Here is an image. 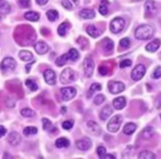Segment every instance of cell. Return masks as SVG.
<instances>
[{"mask_svg": "<svg viewBox=\"0 0 161 159\" xmlns=\"http://www.w3.org/2000/svg\"><path fill=\"white\" fill-rule=\"evenodd\" d=\"M154 28L148 24H144L138 27L135 31V37L137 38L138 40H148L154 35Z\"/></svg>", "mask_w": 161, "mask_h": 159, "instance_id": "obj_1", "label": "cell"}, {"mask_svg": "<svg viewBox=\"0 0 161 159\" xmlns=\"http://www.w3.org/2000/svg\"><path fill=\"white\" fill-rule=\"evenodd\" d=\"M76 73L72 69H65L61 74V83L62 84H69L71 82H74L76 80Z\"/></svg>", "mask_w": 161, "mask_h": 159, "instance_id": "obj_2", "label": "cell"}, {"mask_svg": "<svg viewBox=\"0 0 161 159\" xmlns=\"http://www.w3.org/2000/svg\"><path fill=\"white\" fill-rule=\"evenodd\" d=\"M123 122V116L121 115H115L113 118L110 119L109 123L107 124V128L110 133H116L120 127V124Z\"/></svg>", "mask_w": 161, "mask_h": 159, "instance_id": "obj_3", "label": "cell"}, {"mask_svg": "<svg viewBox=\"0 0 161 159\" xmlns=\"http://www.w3.org/2000/svg\"><path fill=\"white\" fill-rule=\"evenodd\" d=\"M125 27V20L123 18H115L112 22H110V31L113 33H119L121 32Z\"/></svg>", "mask_w": 161, "mask_h": 159, "instance_id": "obj_4", "label": "cell"}, {"mask_svg": "<svg viewBox=\"0 0 161 159\" xmlns=\"http://www.w3.org/2000/svg\"><path fill=\"white\" fill-rule=\"evenodd\" d=\"M146 74V68L142 64H138L135 66V69L131 71V78L135 81H139L144 78V75Z\"/></svg>", "mask_w": 161, "mask_h": 159, "instance_id": "obj_5", "label": "cell"}, {"mask_svg": "<svg viewBox=\"0 0 161 159\" xmlns=\"http://www.w3.org/2000/svg\"><path fill=\"white\" fill-rule=\"evenodd\" d=\"M108 90L112 94H118L120 92H123L125 90V85L121 82H116V81H110L108 83Z\"/></svg>", "mask_w": 161, "mask_h": 159, "instance_id": "obj_6", "label": "cell"}, {"mask_svg": "<svg viewBox=\"0 0 161 159\" xmlns=\"http://www.w3.org/2000/svg\"><path fill=\"white\" fill-rule=\"evenodd\" d=\"M16 65H17V63L12 58H4L0 64V69L2 71H12V70H14Z\"/></svg>", "mask_w": 161, "mask_h": 159, "instance_id": "obj_7", "label": "cell"}, {"mask_svg": "<svg viewBox=\"0 0 161 159\" xmlns=\"http://www.w3.org/2000/svg\"><path fill=\"white\" fill-rule=\"evenodd\" d=\"M145 11H146V17L147 18L154 17L158 11L157 6H156V4H154V1H152V0H148V1H146V5H145Z\"/></svg>", "mask_w": 161, "mask_h": 159, "instance_id": "obj_8", "label": "cell"}, {"mask_svg": "<svg viewBox=\"0 0 161 159\" xmlns=\"http://www.w3.org/2000/svg\"><path fill=\"white\" fill-rule=\"evenodd\" d=\"M94 68H95V63L91 58H86L84 61V73H85L86 78H91L94 72Z\"/></svg>", "mask_w": 161, "mask_h": 159, "instance_id": "obj_9", "label": "cell"}, {"mask_svg": "<svg viewBox=\"0 0 161 159\" xmlns=\"http://www.w3.org/2000/svg\"><path fill=\"white\" fill-rule=\"evenodd\" d=\"M61 95H62V97H63L64 101H70V99H72V98L76 95L75 87L70 86V87L61 88Z\"/></svg>", "mask_w": 161, "mask_h": 159, "instance_id": "obj_10", "label": "cell"}, {"mask_svg": "<svg viewBox=\"0 0 161 159\" xmlns=\"http://www.w3.org/2000/svg\"><path fill=\"white\" fill-rule=\"evenodd\" d=\"M43 76H44L45 82L48 83L49 85H54L56 83V75H55V72L53 70H45L44 73H43Z\"/></svg>", "mask_w": 161, "mask_h": 159, "instance_id": "obj_11", "label": "cell"}, {"mask_svg": "<svg viewBox=\"0 0 161 159\" xmlns=\"http://www.w3.org/2000/svg\"><path fill=\"white\" fill-rule=\"evenodd\" d=\"M76 147L79 149V150H83L85 151L87 149H89L92 147V142L89 138H83L81 140H77L76 142Z\"/></svg>", "mask_w": 161, "mask_h": 159, "instance_id": "obj_12", "label": "cell"}, {"mask_svg": "<svg viewBox=\"0 0 161 159\" xmlns=\"http://www.w3.org/2000/svg\"><path fill=\"white\" fill-rule=\"evenodd\" d=\"M87 129H88L89 133H92L93 135H96V136L100 135V132H102L100 125L96 122H93V121L87 122Z\"/></svg>", "mask_w": 161, "mask_h": 159, "instance_id": "obj_13", "label": "cell"}, {"mask_svg": "<svg viewBox=\"0 0 161 159\" xmlns=\"http://www.w3.org/2000/svg\"><path fill=\"white\" fill-rule=\"evenodd\" d=\"M33 47H34V50L38 54H44V53H46V52L49 51L48 44L45 43V42H43V41H39V42H37Z\"/></svg>", "mask_w": 161, "mask_h": 159, "instance_id": "obj_14", "label": "cell"}, {"mask_svg": "<svg viewBox=\"0 0 161 159\" xmlns=\"http://www.w3.org/2000/svg\"><path fill=\"white\" fill-rule=\"evenodd\" d=\"M8 142H9V144L12 146L19 145V142H21V136L16 132L10 133L9 136H8Z\"/></svg>", "mask_w": 161, "mask_h": 159, "instance_id": "obj_15", "label": "cell"}, {"mask_svg": "<svg viewBox=\"0 0 161 159\" xmlns=\"http://www.w3.org/2000/svg\"><path fill=\"white\" fill-rule=\"evenodd\" d=\"M86 31H87V33H88L92 38L100 37V33H102V31H100L97 27L93 26V24H89V26H87V28H86Z\"/></svg>", "mask_w": 161, "mask_h": 159, "instance_id": "obj_16", "label": "cell"}, {"mask_svg": "<svg viewBox=\"0 0 161 159\" xmlns=\"http://www.w3.org/2000/svg\"><path fill=\"white\" fill-rule=\"evenodd\" d=\"M112 114H113V109L110 107L109 105H107V106H105V107L100 111V118L102 119V121H106V119L108 118Z\"/></svg>", "mask_w": 161, "mask_h": 159, "instance_id": "obj_17", "label": "cell"}, {"mask_svg": "<svg viewBox=\"0 0 161 159\" xmlns=\"http://www.w3.org/2000/svg\"><path fill=\"white\" fill-rule=\"evenodd\" d=\"M113 105H114V109H123L126 105V98L120 96V97L115 98L113 101Z\"/></svg>", "mask_w": 161, "mask_h": 159, "instance_id": "obj_18", "label": "cell"}, {"mask_svg": "<svg viewBox=\"0 0 161 159\" xmlns=\"http://www.w3.org/2000/svg\"><path fill=\"white\" fill-rule=\"evenodd\" d=\"M79 17L83 19H93L95 18V11L92 9H83L79 11Z\"/></svg>", "mask_w": 161, "mask_h": 159, "instance_id": "obj_19", "label": "cell"}, {"mask_svg": "<svg viewBox=\"0 0 161 159\" xmlns=\"http://www.w3.org/2000/svg\"><path fill=\"white\" fill-rule=\"evenodd\" d=\"M159 47H160V40H159V39H156V40L151 41L150 43L146 45V50H147L148 52H156V51L159 49Z\"/></svg>", "mask_w": 161, "mask_h": 159, "instance_id": "obj_20", "label": "cell"}, {"mask_svg": "<svg viewBox=\"0 0 161 159\" xmlns=\"http://www.w3.org/2000/svg\"><path fill=\"white\" fill-rule=\"evenodd\" d=\"M11 6L6 0H0V14H7L10 12Z\"/></svg>", "mask_w": 161, "mask_h": 159, "instance_id": "obj_21", "label": "cell"}, {"mask_svg": "<svg viewBox=\"0 0 161 159\" xmlns=\"http://www.w3.org/2000/svg\"><path fill=\"white\" fill-rule=\"evenodd\" d=\"M108 6H109V2L107 0H102L100 1L98 9H100V14L102 16H107L108 14Z\"/></svg>", "mask_w": 161, "mask_h": 159, "instance_id": "obj_22", "label": "cell"}, {"mask_svg": "<svg viewBox=\"0 0 161 159\" xmlns=\"http://www.w3.org/2000/svg\"><path fill=\"white\" fill-rule=\"evenodd\" d=\"M42 125H43V129L46 130V132H52V130H54L56 132V128H55L54 126L52 125V123L50 119L48 118H43L42 119Z\"/></svg>", "mask_w": 161, "mask_h": 159, "instance_id": "obj_23", "label": "cell"}, {"mask_svg": "<svg viewBox=\"0 0 161 159\" xmlns=\"http://www.w3.org/2000/svg\"><path fill=\"white\" fill-rule=\"evenodd\" d=\"M24 18L29 21H35V22H37V21H39V19H40V14L34 12V11H29V12H25V14H24Z\"/></svg>", "mask_w": 161, "mask_h": 159, "instance_id": "obj_24", "label": "cell"}, {"mask_svg": "<svg viewBox=\"0 0 161 159\" xmlns=\"http://www.w3.org/2000/svg\"><path fill=\"white\" fill-rule=\"evenodd\" d=\"M136 129H137V125H136V124H134V123H128V124H126L125 127H124V133H125L126 135H131Z\"/></svg>", "mask_w": 161, "mask_h": 159, "instance_id": "obj_25", "label": "cell"}, {"mask_svg": "<svg viewBox=\"0 0 161 159\" xmlns=\"http://www.w3.org/2000/svg\"><path fill=\"white\" fill-rule=\"evenodd\" d=\"M19 58L24 62H28V61H31V60H33V55L31 52L29 51H20V53H19Z\"/></svg>", "mask_w": 161, "mask_h": 159, "instance_id": "obj_26", "label": "cell"}, {"mask_svg": "<svg viewBox=\"0 0 161 159\" xmlns=\"http://www.w3.org/2000/svg\"><path fill=\"white\" fill-rule=\"evenodd\" d=\"M70 145V142L67 138H64V137H62V138H58L56 142H55V146L58 147V148H66V147H69Z\"/></svg>", "mask_w": 161, "mask_h": 159, "instance_id": "obj_27", "label": "cell"}, {"mask_svg": "<svg viewBox=\"0 0 161 159\" xmlns=\"http://www.w3.org/2000/svg\"><path fill=\"white\" fill-rule=\"evenodd\" d=\"M69 28H70L69 22H63V23H61L58 28V34H60L61 37H64L66 34V32H67V30H69Z\"/></svg>", "mask_w": 161, "mask_h": 159, "instance_id": "obj_28", "label": "cell"}, {"mask_svg": "<svg viewBox=\"0 0 161 159\" xmlns=\"http://www.w3.org/2000/svg\"><path fill=\"white\" fill-rule=\"evenodd\" d=\"M103 43H104V50L106 51V52H108V53H110L114 49L113 41L110 40V39H108V38H106V39L103 41Z\"/></svg>", "mask_w": 161, "mask_h": 159, "instance_id": "obj_29", "label": "cell"}, {"mask_svg": "<svg viewBox=\"0 0 161 159\" xmlns=\"http://www.w3.org/2000/svg\"><path fill=\"white\" fill-rule=\"evenodd\" d=\"M138 158L140 159H154L156 158V155H154V152L149 151V150H144V151H141L139 155H138Z\"/></svg>", "mask_w": 161, "mask_h": 159, "instance_id": "obj_30", "label": "cell"}, {"mask_svg": "<svg viewBox=\"0 0 161 159\" xmlns=\"http://www.w3.org/2000/svg\"><path fill=\"white\" fill-rule=\"evenodd\" d=\"M152 135H154V128H152V127H146V128L142 130V133H141V137L144 139L151 138Z\"/></svg>", "mask_w": 161, "mask_h": 159, "instance_id": "obj_31", "label": "cell"}, {"mask_svg": "<svg viewBox=\"0 0 161 159\" xmlns=\"http://www.w3.org/2000/svg\"><path fill=\"white\" fill-rule=\"evenodd\" d=\"M69 60H70V58H69V55H67V53H66V54H63V55H61L60 58L56 59L55 64L58 65V66H63V65L65 64V63L69 61Z\"/></svg>", "mask_w": 161, "mask_h": 159, "instance_id": "obj_32", "label": "cell"}, {"mask_svg": "<svg viewBox=\"0 0 161 159\" xmlns=\"http://www.w3.org/2000/svg\"><path fill=\"white\" fill-rule=\"evenodd\" d=\"M46 17L49 18V20L50 21H56L58 18V12L56 10H54V9H51V10H49L48 12H46Z\"/></svg>", "mask_w": 161, "mask_h": 159, "instance_id": "obj_33", "label": "cell"}, {"mask_svg": "<svg viewBox=\"0 0 161 159\" xmlns=\"http://www.w3.org/2000/svg\"><path fill=\"white\" fill-rule=\"evenodd\" d=\"M38 133V128L37 127H33V126H29V127H25L23 129V134L25 136H32L35 135Z\"/></svg>", "mask_w": 161, "mask_h": 159, "instance_id": "obj_34", "label": "cell"}, {"mask_svg": "<svg viewBox=\"0 0 161 159\" xmlns=\"http://www.w3.org/2000/svg\"><path fill=\"white\" fill-rule=\"evenodd\" d=\"M67 55H69V58L71 61H76V60H79V51L76 50V49H71V50L69 51Z\"/></svg>", "mask_w": 161, "mask_h": 159, "instance_id": "obj_35", "label": "cell"}, {"mask_svg": "<svg viewBox=\"0 0 161 159\" xmlns=\"http://www.w3.org/2000/svg\"><path fill=\"white\" fill-rule=\"evenodd\" d=\"M102 90V85L98 84V83H94V84L91 85V87H89V91H88V94H87V97H91L93 95V93L96 91H100Z\"/></svg>", "mask_w": 161, "mask_h": 159, "instance_id": "obj_36", "label": "cell"}, {"mask_svg": "<svg viewBox=\"0 0 161 159\" xmlns=\"http://www.w3.org/2000/svg\"><path fill=\"white\" fill-rule=\"evenodd\" d=\"M25 85H27L28 87L30 88L32 92H34L38 90V85L35 84L34 81H32L31 78H28V80H25Z\"/></svg>", "mask_w": 161, "mask_h": 159, "instance_id": "obj_37", "label": "cell"}, {"mask_svg": "<svg viewBox=\"0 0 161 159\" xmlns=\"http://www.w3.org/2000/svg\"><path fill=\"white\" fill-rule=\"evenodd\" d=\"M21 115L24 117H32V116H34V112L30 109H21Z\"/></svg>", "mask_w": 161, "mask_h": 159, "instance_id": "obj_38", "label": "cell"}, {"mask_svg": "<svg viewBox=\"0 0 161 159\" xmlns=\"http://www.w3.org/2000/svg\"><path fill=\"white\" fill-rule=\"evenodd\" d=\"M97 155H98L100 158L104 159L105 158V155H106V148L104 146H98V148H97Z\"/></svg>", "mask_w": 161, "mask_h": 159, "instance_id": "obj_39", "label": "cell"}, {"mask_svg": "<svg viewBox=\"0 0 161 159\" xmlns=\"http://www.w3.org/2000/svg\"><path fill=\"white\" fill-rule=\"evenodd\" d=\"M129 45H130V40L128 38H124L120 40V47L121 49H127V47H129Z\"/></svg>", "mask_w": 161, "mask_h": 159, "instance_id": "obj_40", "label": "cell"}, {"mask_svg": "<svg viewBox=\"0 0 161 159\" xmlns=\"http://www.w3.org/2000/svg\"><path fill=\"white\" fill-rule=\"evenodd\" d=\"M73 125H74V121L71 119V121H65V122L62 124V127L64 129H66V130H70L73 127Z\"/></svg>", "mask_w": 161, "mask_h": 159, "instance_id": "obj_41", "label": "cell"}, {"mask_svg": "<svg viewBox=\"0 0 161 159\" xmlns=\"http://www.w3.org/2000/svg\"><path fill=\"white\" fill-rule=\"evenodd\" d=\"M104 101H105V96H104V95H102V94L96 95V97L94 98V104L100 105L102 103H104Z\"/></svg>", "mask_w": 161, "mask_h": 159, "instance_id": "obj_42", "label": "cell"}, {"mask_svg": "<svg viewBox=\"0 0 161 159\" xmlns=\"http://www.w3.org/2000/svg\"><path fill=\"white\" fill-rule=\"evenodd\" d=\"M62 6L65 8V9H67V10H72L73 9V5L71 4L70 0H63L62 1Z\"/></svg>", "mask_w": 161, "mask_h": 159, "instance_id": "obj_43", "label": "cell"}, {"mask_svg": "<svg viewBox=\"0 0 161 159\" xmlns=\"http://www.w3.org/2000/svg\"><path fill=\"white\" fill-rule=\"evenodd\" d=\"M19 5L21 8H29L31 6L30 0H19Z\"/></svg>", "mask_w": 161, "mask_h": 159, "instance_id": "obj_44", "label": "cell"}, {"mask_svg": "<svg viewBox=\"0 0 161 159\" xmlns=\"http://www.w3.org/2000/svg\"><path fill=\"white\" fill-rule=\"evenodd\" d=\"M160 76H161V68H160V66H158V68L154 71V73H152V78H159Z\"/></svg>", "mask_w": 161, "mask_h": 159, "instance_id": "obj_45", "label": "cell"}, {"mask_svg": "<svg viewBox=\"0 0 161 159\" xmlns=\"http://www.w3.org/2000/svg\"><path fill=\"white\" fill-rule=\"evenodd\" d=\"M120 68L124 69V68H127V66H130L131 65V61L130 60H124V61L120 62Z\"/></svg>", "mask_w": 161, "mask_h": 159, "instance_id": "obj_46", "label": "cell"}, {"mask_svg": "<svg viewBox=\"0 0 161 159\" xmlns=\"http://www.w3.org/2000/svg\"><path fill=\"white\" fill-rule=\"evenodd\" d=\"M100 75H107L108 74V72H107V68H105V66H100Z\"/></svg>", "mask_w": 161, "mask_h": 159, "instance_id": "obj_47", "label": "cell"}, {"mask_svg": "<svg viewBox=\"0 0 161 159\" xmlns=\"http://www.w3.org/2000/svg\"><path fill=\"white\" fill-rule=\"evenodd\" d=\"M6 134H7V129L4 128V126H0V138L6 136Z\"/></svg>", "mask_w": 161, "mask_h": 159, "instance_id": "obj_48", "label": "cell"}, {"mask_svg": "<svg viewBox=\"0 0 161 159\" xmlns=\"http://www.w3.org/2000/svg\"><path fill=\"white\" fill-rule=\"evenodd\" d=\"M156 107L157 109H160L161 107V96H159L157 98V101H156Z\"/></svg>", "mask_w": 161, "mask_h": 159, "instance_id": "obj_49", "label": "cell"}, {"mask_svg": "<svg viewBox=\"0 0 161 159\" xmlns=\"http://www.w3.org/2000/svg\"><path fill=\"white\" fill-rule=\"evenodd\" d=\"M49 0H37V4L40 5V6H44V5L48 4Z\"/></svg>", "mask_w": 161, "mask_h": 159, "instance_id": "obj_50", "label": "cell"}, {"mask_svg": "<svg viewBox=\"0 0 161 159\" xmlns=\"http://www.w3.org/2000/svg\"><path fill=\"white\" fill-rule=\"evenodd\" d=\"M107 158L115 159V156H114V155H105V158H104V159H107Z\"/></svg>", "mask_w": 161, "mask_h": 159, "instance_id": "obj_51", "label": "cell"}, {"mask_svg": "<svg viewBox=\"0 0 161 159\" xmlns=\"http://www.w3.org/2000/svg\"><path fill=\"white\" fill-rule=\"evenodd\" d=\"M73 2H74V4H75V5H79V0H73Z\"/></svg>", "mask_w": 161, "mask_h": 159, "instance_id": "obj_52", "label": "cell"}, {"mask_svg": "<svg viewBox=\"0 0 161 159\" xmlns=\"http://www.w3.org/2000/svg\"><path fill=\"white\" fill-rule=\"evenodd\" d=\"M65 111H66V107H63V109H62V112L63 113H65Z\"/></svg>", "mask_w": 161, "mask_h": 159, "instance_id": "obj_53", "label": "cell"}, {"mask_svg": "<svg viewBox=\"0 0 161 159\" xmlns=\"http://www.w3.org/2000/svg\"><path fill=\"white\" fill-rule=\"evenodd\" d=\"M0 19H1V17H0Z\"/></svg>", "mask_w": 161, "mask_h": 159, "instance_id": "obj_54", "label": "cell"}, {"mask_svg": "<svg viewBox=\"0 0 161 159\" xmlns=\"http://www.w3.org/2000/svg\"><path fill=\"white\" fill-rule=\"evenodd\" d=\"M160 117H161V115H160Z\"/></svg>", "mask_w": 161, "mask_h": 159, "instance_id": "obj_55", "label": "cell"}]
</instances>
